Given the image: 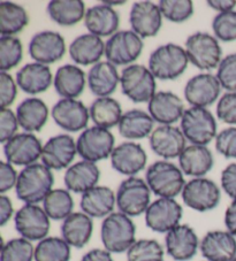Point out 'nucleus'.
I'll return each mask as SVG.
<instances>
[{
    "label": "nucleus",
    "mask_w": 236,
    "mask_h": 261,
    "mask_svg": "<svg viewBox=\"0 0 236 261\" xmlns=\"http://www.w3.org/2000/svg\"><path fill=\"white\" fill-rule=\"evenodd\" d=\"M221 85L217 76L211 73H202L190 79L185 84L183 94L192 107L207 109L220 97Z\"/></svg>",
    "instance_id": "nucleus-18"
},
{
    "label": "nucleus",
    "mask_w": 236,
    "mask_h": 261,
    "mask_svg": "<svg viewBox=\"0 0 236 261\" xmlns=\"http://www.w3.org/2000/svg\"><path fill=\"white\" fill-rule=\"evenodd\" d=\"M121 91L135 103L149 102L156 94V77L148 67L133 64L127 66L120 75Z\"/></svg>",
    "instance_id": "nucleus-5"
},
{
    "label": "nucleus",
    "mask_w": 236,
    "mask_h": 261,
    "mask_svg": "<svg viewBox=\"0 0 236 261\" xmlns=\"http://www.w3.org/2000/svg\"><path fill=\"white\" fill-rule=\"evenodd\" d=\"M216 113L221 122L236 125V92H227L219 98Z\"/></svg>",
    "instance_id": "nucleus-47"
},
{
    "label": "nucleus",
    "mask_w": 236,
    "mask_h": 261,
    "mask_svg": "<svg viewBox=\"0 0 236 261\" xmlns=\"http://www.w3.org/2000/svg\"><path fill=\"white\" fill-rule=\"evenodd\" d=\"M49 16L62 27H72L85 17V4L81 0H52L46 7Z\"/></svg>",
    "instance_id": "nucleus-36"
},
{
    "label": "nucleus",
    "mask_w": 236,
    "mask_h": 261,
    "mask_svg": "<svg viewBox=\"0 0 236 261\" xmlns=\"http://www.w3.org/2000/svg\"><path fill=\"white\" fill-rule=\"evenodd\" d=\"M216 150L226 159H236V127H229L217 135Z\"/></svg>",
    "instance_id": "nucleus-48"
},
{
    "label": "nucleus",
    "mask_w": 236,
    "mask_h": 261,
    "mask_svg": "<svg viewBox=\"0 0 236 261\" xmlns=\"http://www.w3.org/2000/svg\"><path fill=\"white\" fill-rule=\"evenodd\" d=\"M184 205L197 212L215 210L221 199L220 188L205 177H196L185 183L181 193Z\"/></svg>",
    "instance_id": "nucleus-11"
},
{
    "label": "nucleus",
    "mask_w": 236,
    "mask_h": 261,
    "mask_svg": "<svg viewBox=\"0 0 236 261\" xmlns=\"http://www.w3.org/2000/svg\"><path fill=\"white\" fill-rule=\"evenodd\" d=\"M23 58V46L14 36L0 37V70H11L20 64Z\"/></svg>",
    "instance_id": "nucleus-41"
},
{
    "label": "nucleus",
    "mask_w": 236,
    "mask_h": 261,
    "mask_svg": "<svg viewBox=\"0 0 236 261\" xmlns=\"http://www.w3.org/2000/svg\"><path fill=\"white\" fill-rule=\"evenodd\" d=\"M15 230L30 242L42 241L49 235L51 223L43 207L26 204L14 215Z\"/></svg>",
    "instance_id": "nucleus-12"
},
{
    "label": "nucleus",
    "mask_w": 236,
    "mask_h": 261,
    "mask_svg": "<svg viewBox=\"0 0 236 261\" xmlns=\"http://www.w3.org/2000/svg\"><path fill=\"white\" fill-rule=\"evenodd\" d=\"M17 177L19 175L13 165L6 163V161L0 163V192L2 195H5L7 191L16 187Z\"/></svg>",
    "instance_id": "nucleus-51"
},
{
    "label": "nucleus",
    "mask_w": 236,
    "mask_h": 261,
    "mask_svg": "<svg viewBox=\"0 0 236 261\" xmlns=\"http://www.w3.org/2000/svg\"><path fill=\"white\" fill-rule=\"evenodd\" d=\"M28 51L31 59L38 64H54L66 55L65 38L57 31H40L30 39Z\"/></svg>",
    "instance_id": "nucleus-15"
},
{
    "label": "nucleus",
    "mask_w": 236,
    "mask_h": 261,
    "mask_svg": "<svg viewBox=\"0 0 236 261\" xmlns=\"http://www.w3.org/2000/svg\"><path fill=\"white\" fill-rule=\"evenodd\" d=\"M29 23V15L23 6L12 2L0 3V31L2 36H14Z\"/></svg>",
    "instance_id": "nucleus-38"
},
{
    "label": "nucleus",
    "mask_w": 236,
    "mask_h": 261,
    "mask_svg": "<svg viewBox=\"0 0 236 261\" xmlns=\"http://www.w3.org/2000/svg\"><path fill=\"white\" fill-rule=\"evenodd\" d=\"M14 213L13 204L10 198L5 195L0 196V226H6Z\"/></svg>",
    "instance_id": "nucleus-53"
},
{
    "label": "nucleus",
    "mask_w": 236,
    "mask_h": 261,
    "mask_svg": "<svg viewBox=\"0 0 236 261\" xmlns=\"http://www.w3.org/2000/svg\"><path fill=\"white\" fill-rule=\"evenodd\" d=\"M89 113L95 125L104 129L115 127L124 115L120 102L111 97L95 99L89 109Z\"/></svg>",
    "instance_id": "nucleus-37"
},
{
    "label": "nucleus",
    "mask_w": 236,
    "mask_h": 261,
    "mask_svg": "<svg viewBox=\"0 0 236 261\" xmlns=\"http://www.w3.org/2000/svg\"><path fill=\"white\" fill-rule=\"evenodd\" d=\"M116 205V196L112 189L104 186H97L84 192L80 200L82 212L90 218L105 219L113 213Z\"/></svg>",
    "instance_id": "nucleus-27"
},
{
    "label": "nucleus",
    "mask_w": 236,
    "mask_h": 261,
    "mask_svg": "<svg viewBox=\"0 0 236 261\" xmlns=\"http://www.w3.org/2000/svg\"><path fill=\"white\" fill-rule=\"evenodd\" d=\"M148 163L147 152L140 144L124 142L115 146L111 155L112 168L121 175L131 177L145 168Z\"/></svg>",
    "instance_id": "nucleus-22"
},
{
    "label": "nucleus",
    "mask_w": 236,
    "mask_h": 261,
    "mask_svg": "<svg viewBox=\"0 0 236 261\" xmlns=\"http://www.w3.org/2000/svg\"><path fill=\"white\" fill-rule=\"evenodd\" d=\"M212 30L218 40L231 43L236 40V12L219 13L212 21Z\"/></svg>",
    "instance_id": "nucleus-45"
},
{
    "label": "nucleus",
    "mask_w": 236,
    "mask_h": 261,
    "mask_svg": "<svg viewBox=\"0 0 236 261\" xmlns=\"http://www.w3.org/2000/svg\"><path fill=\"white\" fill-rule=\"evenodd\" d=\"M51 116L54 122L68 133L87 129L90 119L89 110L79 99H60L52 107Z\"/></svg>",
    "instance_id": "nucleus-16"
},
{
    "label": "nucleus",
    "mask_w": 236,
    "mask_h": 261,
    "mask_svg": "<svg viewBox=\"0 0 236 261\" xmlns=\"http://www.w3.org/2000/svg\"><path fill=\"white\" fill-rule=\"evenodd\" d=\"M102 4H105V5L107 6H121V5H125L126 2H106V0H104V2H102Z\"/></svg>",
    "instance_id": "nucleus-57"
},
{
    "label": "nucleus",
    "mask_w": 236,
    "mask_h": 261,
    "mask_svg": "<svg viewBox=\"0 0 236 261\" xmlns=\"http://www.w3.org/2000/svg\"><path fill=\"white\" fill-rule=\"evenodd\" d=\"M33 259H35V247L26 238H12L2 246L0 261H33Z\"/></svg>",
    "instance_id": "nucleus-43"
},
{
    "label": "nucleus",
    "mask_w": 236,
    "mask_h": 261,
    "mask_svg": "<svg viewBox=\"0 0 236 261\" xmlns=\"http://www.w3.org/2000/svg\"><path fill=\"white\" fill-rule=\"evenodd\" d=\"M154 120L142 110H130L124 113L117 124L119 134L127 139H143L153 132Z\"/></svg>",
    "instance_id": "nucleus-35"
},
{
    "label": "nucleus",
    "mask_w": 236,
    "mask_h": 261,
    "mask_svg": "<svg viewBox=\"0 0 236 261\" xmlns=\"http://www.w3.org/2000/svg\"><path fill=\"white\" fill-rule=\"evenodd\" d=\"M70 247L62 237H46L35 247V261H69Z\"/></svg>",
    "instance_id": "nucleus-40"
},
{
    "label": "nucleus",
    "mask_w": 236,
    "mask_h": 261,
    "mask_svg": "<svg viewBox=\"0 0 236 261\" xmlns=\"http://www.w3.org/2000/svg\"><path fill=\"white\" fill-rule=\"evenodd\" d=\"M101 240L104 249L111 253H124L136 242V226L130 217L113 212L103 220Z\"/></svg>",
    "instance_id": "nucleus-2"
},
{
    "label": "nucleus",
    "mask_w": 236,
    "mask_h": 261,
    "mask_svg": "<svg viewBox=\"0 0 236 261\" xmlns=\"http://www.w3.org/2000/svg\"><path fill=\"white\" fill-rule=\"evenodd\" d=\"M182 214V206L173 198H158L145 212V224L154 232L167 233L179 226Z\"/></svg>",
    "instance_id": "nucleus-13"
},
{
    "label": "nucleus",
    "mask_w": 236,
    "mask_h": 261,
    "mask_svg": "<svg viewBox=\"0 0 236 261\" xmlns=\"http://www.w3.org/2000/svg\"><path fill=\"white\" fill-rule=\"evenodd\" d=\"M225 226L227 231L236 237V200H233L226 208L225 212Z\"/></svg>",
    "instance_id": "nucleus-54"
},
{
    "label": "nucleus",
    "mask_w": 236,
    "mask_h": 261,
    "mask_svg": "<svg viewBox=\"0 0 236 261\" xmlns=\"http://www.w3.org/2000/svg\"><path fill=\"white\" fill-rule=\"evenodd\" d=\"M162 16L174 23H182L194 15L192 0H161L158 4Z\"/></svg>",
    "instance_id": "nucleus-44"
},
{
    "label": "nucleus",
    "mask_w": 236,
    "mask_h": 261,
    "mask_svg": "<svg viewBox=\"0 0 236 261\" xmlns=\"http://www.w3.org/2000/svg\"><path fill=\"white\" fill-rule=\"evenodd\" d=\"M87 81L93 96L98 98L111 97L120 82V75L116 66L108 61H101L89 70Z\"/></svg>",
    "instance_id": "nucleus-31"
},
{
    "label": "nucleus",
    "mask_w": 236,
    "mask_h": 261,
    "mask_svg": "<svg viewBox=\"0 0 236 261\" xmlns=\"http://www.w3.org/2000/svg\"><path fill=\"white\" fill-rule=\"evenodd\" d=\"M53 173L46 166L38 163L27 166L17 177L16 197L26 204L37 205L53 190Z\"/></svg>",
    "instance_id": "nucleus-1"
},
{
    "label": "nucleus",
    "mask_w": 236,
    "mask_h": 261,
    "mask_svg": "<svg viewBox=\"0 0 236 261\" xmlns=\"http://www.w3.org/2000/svg\"><path fill=\"white\" fill-rule=\"evenodd\" d=\"M101 178V170L95 163L90 161H79L67 168L63 183L68 191L74 193H83L90 189L97 187Z\"/></svg>",
    "instance_id": "nucleus-28"
},
{
    "label": "nucleus",
    "mask_w": 236,
    "mask_h": 261,
    "mask_svg": "<svg viewBox=\"0 0 236 261\" xmlns=\"http://www.w3.org/2000/svg\"><path fill=\"white\" fill-rule=\"evenodd\" d=\"M131 30L140 38H150L157 36L162 24L160 8L151 2H137L131 6L129 13Z\"/></svg>",
    "instance_id": "nucleus-21"
},
{
    "label": "nucleus",
    "mask_w": 236,
    "mask_h": 261,
    "mask_svg": "<svg viewBox=\"0 0 236 261\" xmlns=\"http://www.w3.org/2000/svg\"><path fill=\"white\" fill-rule=\"evenodd\" d=\"M181 130L193 145L206 146L217 137V121L212 112L204 107H190L181 119Z\"/></svg>",
    "instance_id": "nucleus-6"
},
{
    "label": "nucleus",
    "mask_w": 236,
    "mask_h": 261,
    "mask_svg": "<svg viewBox=\"0 0 236 261\" xmlns=\"http://www.w3.org/2000/svg\"><path fill=\"white\" fill-rule=\"evenodd\" d=\"M43 208L50 219L60 221L65 220L74 210V199L67 189H53L43 200Z\"/></svg>",
    "instance_id": "nucleus-39"
},
{
    "label": "nucleus",
    "mask_w": 236,
    "mask_h": 261,
    "mask_svg": "<svg viewBox=\"0 0 236 261\" xmlns=\"http://www.w3.org/2000/svg\"><path fill=\"white\" fill-rule=\"evenodd\" d=\"M93 221L83 212H74L61 224V237L75 249H83L92 237Z\"/></svg>",
    "instance_id": "nucleus-30"
},
{
    "label": "nucleus",
    "mask_w": 236,
    "mask_h": 261,
    "mask_svg": "<svg viewBox=\"0 0 236 261\" xmlns=\"http://www.w3.org/2000/svg\"><path fill=\"white\" fill-rule=\"evenodd\" d=\"M189 59L185 48L174 43L160 45L150 55L149 69L161 81L179 79L187 69Z\"/></svg>",
    "instance_id": "nucleus-3"
},
{
    "label": "nucleus",
    "mask_w": 236,
    "mask_h": 261,
    "mask_svg": "<svg viewBox=\"0 0 236 261\" xmlns=\"http://www.w3.org/2000/svg\"><path fill=\"white\" fill-rule=\"evenodd\" d=\"M127 261H164V247L156 240H138L126 252Z\"/></svg>",
    "instance_id": "nucleus-42"
},
{
    "label": "nucleus",
    "mask_w": 236,
    "mask_h": 261,
    "mask_svg": "<svg viewBox=\"0 0 236 261\" xmlns=\"http://www.w3.org/2000/svg\"><path fill=\"white\" fill-rule=\"evenodd\" d=\"M148 111L154 122L172 125L182 119L184 105L178 94L171 91H159L148 102Z\"/></svg>",
    "instance_id": "nucleus-23"
},
{
    "label": "nucleus",
    "mask_w": 236,
    "mask_h": 261,
    "mask_svg": "<svg viewBox=\"0 0 236 261\" xmlns=\"http://www.w3.org/2000/svg\"><path fill=\"white\" fill-rule=\"evenodd\" d=\"M216 76L222 89L236 92V53H230L221 60Z\"/></svg>",
    "instance_id": "nucleus-46"
},
{
    "label": "nucleus",
    "mask_w": 236,
    "mask_h": 261,
    "mask_svg": "<svg viewBox=\"0 0 236 261\" xmlns=\"http://www.w3.org/2000/svg\"><path fill=\"white\" fill-rule=\"evenodd\" d=\"M185 52L189 62L199 70L218 68L221 62L222 48L215 36L207 33H195L185 40Z\"/></svg>",
    "instance_id": "nucleus-8"
},
{
    "label": "nucleus",
    "mask_w": 236,
    "mask_h": 261,
    "mask_svg": "<svg viewBox=\"0 0 236 261\" xmlns=\"http://www.w3.org/2000/svg\"><path fill=\"white\" fill-rule=\"evenodd\" d=\"M201 242L189 224H179L166 233V253L175 261H189L197 254Z\"/></svg>",
    "instance_id": "nucleus-20"
},
{
    "label": "nucleus",
    "mask_w": 236,
    "mask_h": 261,
    "mask_svg": "<svg viewBox=\"0 0 236 261\" xmlns=\"http://www.w3.org/2000/svg\"><path fill=\"white\" fill-rule=\"evenodd\" d=\"M115 138L108 129L97 125L83 130L76 141L77 154L85 161L98 163L110 158L114 150Z\"/></svg>",
    "instance_id": "nucleus-9"
},
{
    "label": "nucleus",
    "mask_w": 236,
    "mask_h": 261,
    "mask_svg": "<svg viewBox=\"0 0 236 261\" xmlns=\"http://www.w3.org/2000/svg\"><path fill=\"white\" fill-rule=\"evenodd\" d=\"M231 261H236V258H234V259H233V260H231Z\"/></svg>",
    "instance_id": "nucleus-58"
},
{
    "label": "nucleus",
    "mask_w": 236,
    "mask_h": 261,
    "mask_svg": "<svg viewBox=\"0 0 236 261\" xmlns=\"http://www.w3.org/2000/svg\"><path fill=\"white\" fill-rule=\"evenodd\" d=\"M53 79L50 67L38 62L27 64L16 73L17 87L31 96L48 91Z\"/></svg>",
    "instance_id": "nucleus-26"
},
{
    "label": "nucleus",
    "mask_w": 236,
    "mask_h": 261,
    "mask_svg": "<svg viewBox=\"0 0 236 261\" xmlns=\"http://www.w3.org/2000/svg\"><path fill=\"white\" fill-rule=\"evenodd\" d=\"M87 82L84 71L70 64L59 67L53 79L54 90L62 99L79 98L83 93Z\"/></svg>",
    "instance_id": "nucleus-33"
},
{
    "label": "nucleus",
    "mask_w": 236,
    "mask_h": 261,
    "mask_svg": "<svg viewBox=\"0 0 236 261\" xmlns=\"http://www.w3.org/2000/svg\"><path fill=\"white\" fill-rule=\"evenodd\" d=\"M221 188L229 198L236 200V163L229 164L221 173Z\"/></svg>",
    "instance_id": "nucleus-52"
},
{
    "label": "nucleus",
    "mask_w": 236,
    "mask_h": 261,
    "mask_svg": "<svg viewBox=\"0 0 236 261\" xmlns=\"http://www.w3.org/2000/svg\"><path fill=\"white\" fill-rule=\"evenodd\" d=\"M115 196L119 212L130 218L145 214L151 204V190L147 181L136 176L124 179L117 188Z\"/></svg>",
    "instance_id": "nucleus-7"
},
{
    "label": "nucleus",
    "mask_w": 236,
    "mask_h": 261,
    "mask_svg": "<svg viewBox=\"0 0 236 261\" xmlns=\"http://www.w3.org/2000/svg\"><path fill=\"white\" fill-rule=\"evenodd\" d=\"M17 94V84L12 75L6 71L0 73V106L8 109L15 101Z\"/></svg>",
    "instance_id": "nucleus-49"
},
{
    "label": "nucleus",
    "mask_w": 236,
    "mask_h": 261,
    "mask_svg": "<svg viewBox=\"0 0 236 261\" xmlns=\"http://www.w3.org/2000/svg\"><path fill=\"white\" fill-rule=\"evenodd\" d=\"M207 5L219 13L231 12L236 6L235 0H208Z\"/></svg>",
    "instance_id": "nucleus-56"
},
{
    "label": "nucleus",
    "mask_w": 236,
    "mask_h": 261,
    "mask_svg": "<svg viewBox=\"0 0 236 261\" xmlns=\"http://www.w3.org/2000/svg\"><path fill=\"white\" fill-rule=\"evenodd\" d=\"M85 28L89 34L98 37H107L117 33L120 24V16L114 8L105 4H99L90 7L84 17Z\"/></svg>",
    "instance_id": "nucleus-25"
},
{
    "label": "nucleus",
    "mask_w": 236,
    "mask_h": 261,
    "mask_svg": "<svg viewBox=\"0 0 236 261\" xmlns=\"http://www.w3.org/2000/svg\"><path fill=\"white\" fill-rule=\"evenodd\" d=\"M143 47V39L133 30H120L105 43L106 61L114 66H130L138 59Z\"/></svg>",
    "instance_id": "nucleus-10"
},
{
    "label": "nucleus",
    "mask_w": 236,
    "mask_h": 261,
    "mask_svg": "<svg viewBox=\"0 0 236 261\" xmlns=\"http://www.w3.org/2000/svg\"><path fill=\"white\" fill-rule=\"evenodd\" d=\"M199 251L206 261H231L236 258V237L227 230L208 231L201 241Z\"/></svg>",
    "instance_id": "nucleus-24"
},
{
    "label": "nucleus",
    "mask_w": 236,
    "mask_h": 261,
    "mask_svg": "<svg viewBox=\"0 0 236 261\" xmlns=\"http://www.w3.org/2000/svg\"><path fill=\"white\" fill-rule=\"evenodd\" d=\"M16 118L25 132L38 133L49 120L48 105L39 98H27L17 106Z\"/></svg>",
    "instance_id": "nucleus-34"
},
{
    "label": "nucleus",
    "mask_w": 236,
    "mask_h": 261,
    "mask_svg": "<svg viewBox=\"0 0 236 261\" xmlns=\"http://www.w3.org/2000/svg\"><path fill=\"white\" fill-rule=\"evenodd\" d=\"M69 56L76 65L95 66L105 56V43L98 36L83 34L70 43Z\"/></svg>",
    "instance_id": "nucleus-29"
},
{
    "label": "nucleus",
    "mask_w": 236,
    "mask_h": 261,
    "mask_svg": "<svg viewBox=\"0 0 236 261\" xmlns=\"http://www.w3.org/2000/svg\"><path fill=\"white\" fill-rule=\"evenodd\" d=\"M180 169L187 176L204 177L215 165V158L210 148L203 145H190L179 156Z\"/></svg>",
    "instance_id": "nucleus-32"
},
{
    "label": "nucleus",
    "mask_w": 236,
    "mask_h": 261,
    "mask_svg": "<svg viewBox=\"0 0 236 261\" xmlns=\"http://www.w3.org/2000/svg\"><path fill=\"white\" fill-rule=\"evenodd\" d=\"M80 261H114L112 253L105 249H92L88 251Z\"/></svg>",
    "instance_id": "nucleus-55"
},
{
    "label": "nucleus",
    "mask_w": 236,
    "mask_h": 261,
    "mask_svg": "<svg viewBox=\"0 0 236 261\" xmlns=\"http://www.w3.org/2000/svg\"><path fill=\"white\" fill-rule=\"evenodd\" d=\"M43 146L40 139L30 133L16 134L4 144V154L7 163L15 166H30L42 156Z\"/></svg>",
    "instance_id": "nucleus-14"
},
{
    "label": "nucleus",
    "mask_w": 236,
    "mask_h": 261,
    "mask_svg": "<svg viewBox=\"0 0 236 261\" xmlns=\"http://www.w3.org/2000/svg\"><path fill=\"white\" fill-rule=\"evenodd\" d=\"M149 144L158 156L170 160L181 155L187 147V138L181 128L175 125H159L149 136Z\"/></svg>",
    "instance_id": "nucleus-19"
},
{
    "label": "nucleus",
    "mask_w": 236,
    "mask_h": 261,
    "mask_svg": "<svg viewBox=\"0 0 236 261\" xmlns=\"http://www.w3.org/2000/svg\"><path fill=\"white\" fill-rule=\"evenodd\" d=\"M19 121L11 109H2L0 112V142L5 144L16 135Z\"/></svg>",
    "instance_id": "nucleus-50"
},
{
    "label": "nucleus",
    "mask_w": 236,
    "mask_h": 261,
    "mask_svg": "<svg viewBox=\"0 0 236 261\" xmlns=\"http://www.w3.org/2000/svg\"><path fill=\"white\" fill-rule=\"evenodd\" d=\"M145 181L156 196L173 199L182 193L187 183L180 167L167 160H159L150 165L145 173Z\"/></svg>",
    "instance_id": "nucleus-4"
},
{
    "label": "nucleus",
    "mask_w": 236,
    "mask_h": 261,
    "mask_svg": "<svg viewBox=\"0 0 236 261\" xmlns=\"http://www.w3.org/2000/svg\"><path fill=\"white\" fill-rule=\"evenodd\" d=\"M77 154L76 142L70 135L60 134L49 139L43 146V165L51 170H62L69 168Z\"/></svg>",
    "instance_id": "nucleus-17"
}]
</instances>
